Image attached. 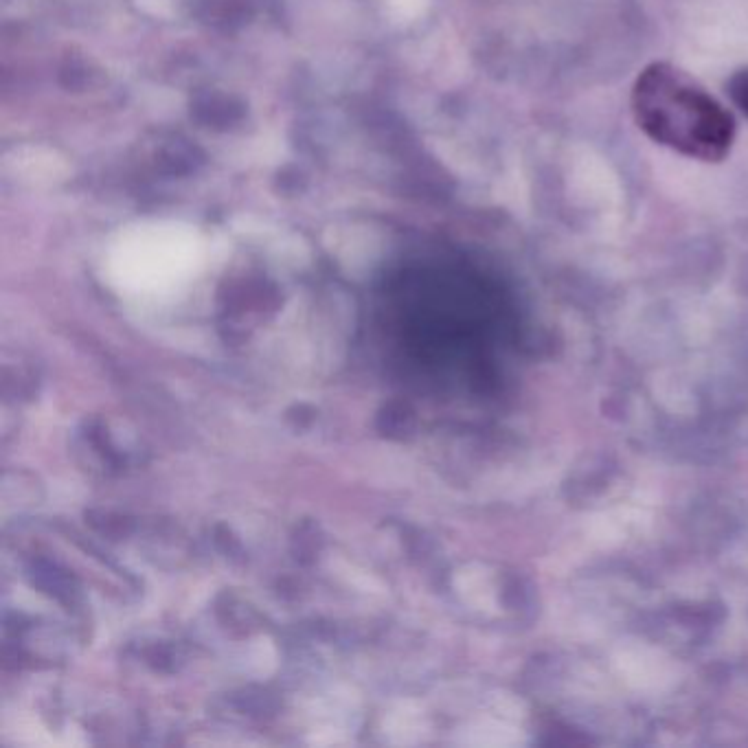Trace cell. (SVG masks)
<instances>
[{
	"label": "cell",
	"instance_id": "1",
	"mask_svg": "<svg viewBox=\"0 0 748 748\" xmlns=\"http://www.w3.org/2000/svg\"><path fill=\"white\" fill-rule=\"evenodd\" d=\"M630 108L639 130L672 152L702 163H720L731 152L733 115L680 66H645L632 86Z\"/></svg>",
	"mask_w": 748,
	"mask_h": 748
},
{
	"label": "cell",
	"instance_id": "2",
	"mask_svg": "<svg viewBox=\"0 0 748 748\" xmlns=\"http://www.w3.org/2000/svg\"><path fill=\"white\" fill-rule=\"evenodd\" d=\"M191 242L174 231H154L143 240L132 242L128 259L136 275L141 270L143 279L163 281L174 277L189 262Z\"/></svg>",
	"mask_w": 748,
	"mask_h": 748
},
{
	"label": "cell",
	"instance_id": "3",
	"mask_svg": "<svg viewBox=\"0 0 748 748\" xmlns=\"http://www.w3.org/2000/svg\"><path fill=\"white\" fill-rule=\"evenodd\" d=\"M729 97L735 104V108H740L744 115L748 117V66L740 68L738 73H733L727 84Z\"/></svg>",
	"mask_w": 748,
	"mask_h": 748
}]
</instances>
